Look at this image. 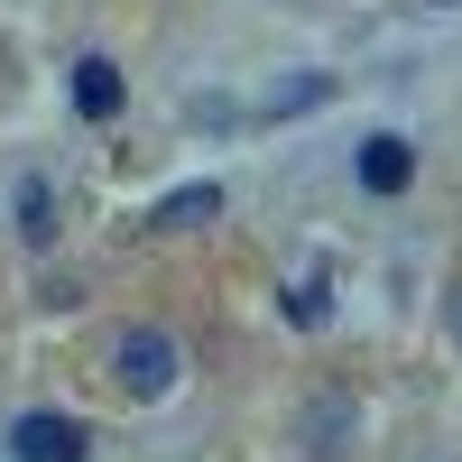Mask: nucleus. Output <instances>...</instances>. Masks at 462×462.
Here are the masks:
<instances>
[{"label":"nucleus","mask_w":462,"mask_h":462,"mask_svg":"<svg viewBox=\"0 0 462 462\" xmlns=\"http://www.w3.org/2000/svg\"><path fill=\"white\" fill-rule=\"evenodd\" d=\"M176 370H185V352H176V333H158V324H130L121 342H111V379H121L130 398H167Z\"/></svg>","instance_id":"nucleus-1"},{"label":"nucleus","mask_w":462,"mask_h":462,"mask_svg":"<svg viewBox=\"0 0 462 462\" xmlns=\"http://www.w3.org/2000/svg\"><path fill=\"white\" fill-rule=\"evenodd\" d=\"M10 453H19V462H84L93 435L74 426V416H47V407H37V416H19V426H10Z\"/></svg>","instance_id":"nucleus-2"},{"label":"nucleus","mask_w":462,"mask_h":462,"mask_svg":"<svg viewBox=\"0 0 462 462\" xmlns=\"http://www.w3.org/2000/svg\"><path fill=\"white\" fill-rule=\"evenodd\" d=\"M407 176H416V148L398 130H370L361 139V185H370V195H407Z\"/></svg>","instance_id":"nucleus-3"},{"label":"nucleus","mask_w":462,"mask_h":462,"mask_svg":"<svg viewBox=\"0 0 462 462\" xmlns=\"http://www.w3.org/2000/svg\"><path fill=\"white\" fill-rule=\"evenodd\" d=\"M74 111H84V121H111V111H121V65H111V56L74 65Z\"/></svg>","instance_id":"nucleus-4"},{"label":"nucleus","mask_w":462,"mask_h":462,"mask_svg":"<svg viewBox=\"0 0 462 462\" xmlns=\"http://www.w3.org/2000/svg\"><path fill=\"white\" fill-rule=\"evenodd\" d=\"M213 213H222L213 185H185V195H167V204H158V222H167V231H204Z\"/></svg>","instance_id":"nucleus-5"},{"label":"nucleus","mask_w":462,"mask_h":462,"mask_svg":"<svg viewBox=\"0 0 462 462\" xmlns=\"http://www.w3.org/2000/svg\"><path fill=\"white\" fill-rule=\"evenodd\" d=\"M19 231H28V241H56V195H47V176H19Z\"/></svg>","instance_id":"nucleus-6"},{"label":"nucleus","mask_w":462,"mask_h":462,"mask_svg":"<svg viewBox=\"0 0 462 462\" xmlns=\"http://www.w3.org/2000/svg\"><path fill=\"white\" fill-rule=\"evenodd\" d=\"M352 426H361V416L342 407V398H324V407H315V453H324V462H342V435H352Z\"/></svg>","instance_id":"nucleus-7"},{"label":"nucleus","mask_w":462,"mask_h":462,"mask_svg":"<svg viewBox=\"0 0 462 462\" xmlns=\"http://www.w3.org/2000/svg\"><path fill=\"white\" fill-rule=\"evenodd\" d=\"M333 84H324V74H305V84H287V93H268V111H305V102H324Z\"/></svg>","instance_id":"nucleus-8"},{"label":"nucleus","mask_w":462,"mask_h":462,"mask_svg":"<svg viewBox=\"0 0 462 462\" xmlns=\"http://www.w3.org/2000/svg\"><path fill=\"white\" fill-rule=\"evenodd\" d=\"M287 315H296V324H324V287H315V278H305V287L287 296Z\"/></svg>","instance_id":"nucleus-9"},{"label":"nucleus","mask_w":462,"mask_h":462,"mask_svg":"<svg viewBox=\"0 0 462 462\" xmlns=\"http://www.w3.org/2000/svg\"><path fill=\"white\" fill-rule=\"evenodd\" d=\"M453 342H462V287H453Z\"/></svg>","instance_id":"nucleus-10"}]
</instances>
